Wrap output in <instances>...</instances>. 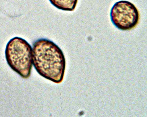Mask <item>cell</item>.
Returning a JSON list of instances; mask_svg holds the SVG:
<instances>
[{
	"instance_id": "obj_3",
	"label": "cell",
	"mask_w": 147,
	"mask_h": 117,
	"mask_svg": "<svg viewBox=\"0 0 147 117\" xmlns=\"http://www.w3.org/2000/svg\"><path fill=\"white\" fill-rule=\"evenodd\" d=\"M110 16L113 24L123 31L134 28L140 20V12L137 7L132 3L126 1L115 3L111 9Z\"/></svg>"
},
{
	"instance_id": "obj_1",
	"label": "cell",
	"mask_w": 147,
	"mask_h": 117,
	"mask_svg": "<svg viewBox=\"0 0 147 117\" xmlns=\"http://www.w3.org/2000/svg\"><path fill=\"white\" fill-rule=\"evenodd\" d=\"M33 64L40 76L56 84L63 80L66 65L62 51L55 43L42 38L33 44Z\"/></svg>"
},
{
	"instance_id": "obj_2",
	"label": "cell",
	"mask_w": 147,
	"mask_h": 117,
	"mask_svg": "<svg viewBox=\"0 0 147 117\" xmlns=\"http://www.w3.org/2000/svg\"><path fill=\"white\" fill-rule=\"evenodd\" d=\"M9 67L24 79L31 74L33 65V51L31 46L23 38L16 37L8 42L5 52Z\"/></svg>"
},
{
	"instance_id": "obj_4",
	"label": "cell",
	"mask_w": 147,
	"mask_h": 117,
	"mask_svg": "<svg viewBox=\"0 0 147 117\" xmlns=\"http://www.w3.org/2000/svg\"><path fill=\"white\" fill-rule=\"evenodd\" d=\"M55 7L59 10L66 11H73L75 10L78 0H49Z\"/></svg>"
}]
</instances>
